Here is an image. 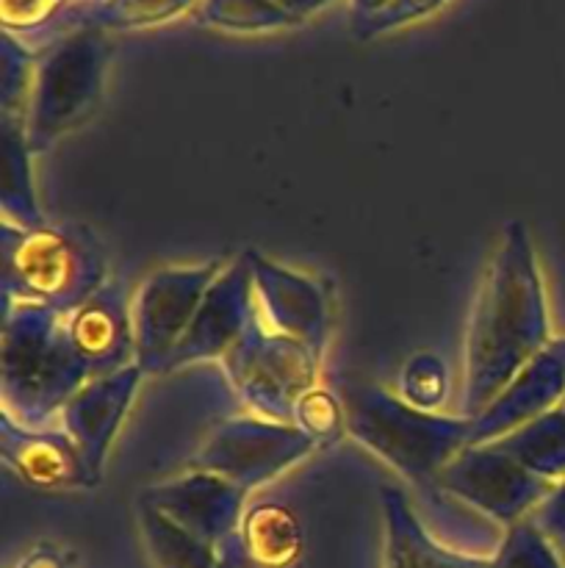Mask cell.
Segmentation results:
<instances>
[{
  "mask_svg": "<svg viewBox=\"0 0 565 568\" xmlns=\"http://www.w3.org/2000/svg\"><path fill=\"white\" fill-rule=\"evenodd\" d=\"M336 394L349 436L413 486H432L443 466L471 444V419L465 416L430 414L352 377H341Z\"/></svg>",
  "mask_w": 565,
  "mask_h": 568,
  "instance_id": "obj_2",
  "label": "cell"
},
{
  "mask_svg": "<svg viewBox=\"0 0 565 568\" xmlns=\"http://www.w3.org/2000/svg\"><path fill=\"white\" fill-rule=\"evenodd\" d=\"M380 510V568H493V558L458 552L438 541L419 519L402 488L382 486Z\"/></svg>",
  "mask_w": 565,
  "mask_h": 568,
  "instance_id": "obj_17",
  "label": "cell"
},
{
  "mask_svg": "<svg viewBox=\"0 0 565 568\" xmlns=\"http://www.w3.org/2000/svg\"><path fill=\"white\" fill-rule=\"evenodd\" d=\"M17 568H75V564H72L70 555L59 552V549L39 547L33 549L25 560H20V566Z\"/></svg>",
  "mask_w": 565,
  "mask_h": 568,
  "instance_id": "obj_25",
  "label": "cell"
},
{
  "mask_svg": "<svg viewBox=\"0 0 565 568\" xmlns=\"http://www.w3.org/2000/svg\"><path fill=\"white\" fill-rule=\"evenodd\" d=\"M432 486L452 494L463 508L485 516L493 527L510 530L530 519L552 486L515 464L496 444H469L441 469Z\"/></svg>",
  "mask_w": 565,
  "mask_h": 568,
  "instance_id": "obj_9",
  "label": "cell"
},
{
  "mask_svg": "<svg viewBox=\"0 0 565 568\" xmlns=\"http://www.w3.org/2000/svg\"><path fill=\"white\" fill-rule=\"evenodd\" d=\"M253 272L255 314L269 331L305 344L316 358H325L330 336V303L325 286L299 272L277 266L275 261L253 253L247 255Z\"/></svg>",
  "mask_w": 565,
  "mask_h": 568,
  "instance_id": "obj_10",
  "label": "cell"
},
{
  "mask_svg": "<svg viewBox=\"0 0 565 568\" xmlns=\"http://www.w3.org/2000/svg\"><path fill=\"white\" fill-rule=\"evenodd\" d=\"M89 383L64 316L42 305L3 308V414L39 427Z\"/></svg>",
  "mask_w": 565,
  "mask_h": 568,
  "instance_id": "obj_3",
  "label": "cell"
},
{
  "mask_svg": "<svg viewBox=\"0 0 565 568\" xmlns=\"http://www.w3.org/2000/svg\"><path fill=\"white\" fill-rule=\"evenodd\" d=\"M530 521L559 555H565V480L554 483L552 491L530 514Z\"/></svg>",
  "mask_w": 565,
  "mask_h": 568,
  "instance_id": "obj_24",
  "label": "cell"
},
{
  "mask_svg": "<svg viewBox=\"0 0 565 568\" xmlns=\"http://www.w3.org/2000/svg\"><path fill=\"white\" fill-rule=\"evenodd\" d=\"M449 377L446 366L432 353H419L404 364L402 377H399V397L408 399L410 405L421 410H435L446 399Z\"/></svg>",
  "mask_w": 565,
  "mask_h": 568,
  "instance_id": "obj_23",
  "label": "cell"
},
{
  "mask_svg": "<svg viewBox=\"0 0 565 568\" xmlns=\"http://www.w3.org/2000/svg\"><path fill=\"white\" fill-rule=\"evenodd\" d=\"M491 444L504 449L515 464L548 486L565 480V405L526 422L518 430Z\"/></svg>",
  "mask_w": 565,
  "mask_h": 568,
  "instance_id": "obj_18",
  "label": "cell"
},
{
  "mask_svg": "<svg viewBox=\"0 0 565 568\" xmlns=\"http://www.w3.org/2000/svg\"><path fill=\"white\" fill-rule=\"evenodd\" d=\"M552 342L546 288L524 222H510L476 292L463 344V416L476 419Z\"/></svg>",
  "mask_w": 565,
  "mask_h": 568,
  "instance_id": "obj_1",
  "label": "cell"
},
{
  "mask_svg": "<svg viewBox=\"0 0 565 568\" xmlns=\"http://www.w3.org/2000/svg\"><path fill=\"white\" fill-rule=\"evenodd\" d=\"M3 460L22 483L42 491H72V488L97 486L100 477L89 469L72 438L61 433H44L39 427L17 425L3 414Z\"/></svg>",
  "mask_w": 565,
  "mask_h": 568,
  "instance_id": "obj_16",
  "label": "cell"
},
{
  "mask_svg": "<svg viewBox=\"0 0 565 568\" xmlns=\"http://www.w3.org/2000/svg\"><path fill=\"white\" fill-rule=\"evenodd\" d=\"M103 59L100 39L81 33L39 64L22 120L31 153H44L92 116L103 92Z\"/></svg>",
  "mask_w": 565,
  "mask_h": 568,
  "instance_id": "obj_6",
  "label": "cell"
},
{
  "mask_svg": "<svg viewBox=\"0 0 565 568\" xmlns=\"http://www.w3.org/2000/svg\"><path fill=\"white\" fill-rule=\"evenodd\" d=\"M316 447L319 444L305 436L297 425L238 416L222 419L208 433L192 458V469L208 471L244 491H253L308 458Z\"/></svg>",
  "mask_w": 565,
  "mask_h": 568,
  "instance_id": "obj_7",
  "label": "cell"
},
{
  "mask_svg": "<svg viewBox=\"0 0 565 568\" xmlns=\"http://www.w3.org/2000/svg\"><path fill=\"white\" fill-rule=\"evenodd\" d=\"M142 503L153 505L155 510L181 525L199 541L219 547L225 538L236 532L247 508V491L222 477L208 471H188L186 477L161 486L147 488L142 494Z\"/></svg>",
  "mask_w": 565,
  "mask_h": 568,
  "instance_id": "obj_13",
  "label": "cell"
},
{
  "mask_svg": "<svg viewBox=\"0 0 565 568\" xmlns=\"http://www.w3.org/2000/svg\"><path fill=\"white\" fill-rule=\"evenodd\" d=\"M294 425L314 438L316 444H332L341 438L347 430V416H343V405L336 392L325 386H314L299 397L297 408H294Z\"/></svg>",
  "mask_w": 565,
  "mask_h": 568,
  "instance_id": "obj_21",
  "label": "cell"
},
{
  "mask_svg": "<svg viewBox=\"0 0 565 568\" xmlns=\"http://www.w3.org/2000/svg\"><path fill=\"white\" fill-rule=\"evenodd\" d=\"M559 558H563V564H565V555H559Z\"/></svg>",
  "mask_w": 565,
  "mask_h": 568,
  "instance_id": "obj_26",
  "label": "cell"
},
{
  "mask_svg": "<svg viewBox=\"0 0 565 568\" xmlns=\"http://www.w3.org/2000/svg\"><path fill=\"white\" fill-rule=\"evenodd\" d=\"M142 375L144 372L131 364L109 377H94L61 408V430L72 438L78 453L97 477Z\"/></svg>",
  "mask_w": 565,
  "mask_h": 568,
  "instance_id": "obj_14",
  "label": "cell"
},
{
  "mask_svg": "<svg viewBox=\"0 0 565 568\" xmlns=\"http://www.w3.org/2000/svg\"><path fill=\"white\" fill-rule=\"evenodd\" d=\"M319 364L305 344L269 331L258 314L222 358L227 381L260 419L294 425L299 397L319 386Z\"/></svg>",
  "mask_w": 565,
  "mask_h": 568,
  "instance_id": "obj_5",
  "label": "cell"
},
{
  "mask_svg": "<svg viewBox=\"0 0 565 568\" xmlns=\"http://www.w3.org/2000/svg\"><path fill=\"white\" fill-rule=\"evenodd\" d=\"M136 516L153 568H219V558L210 544L199 541L197 536L166 519L153 505L138 499Z\"/></svg>",
  "mask_w": 565,
  "mask_h": 568,
  "instance_id": "obj_20",
  "label": "cell"
},
{
  "mask_svg": "<svg viewBox=\"0 0 565 568\" xmlns=\"http://www.w3.org/2000/svg\"><path fill=\"white\" fill-rule=\"evenodd\" d=\"M493 568H565V564L546 536L530 519H524L504 532Z\"/></svg>",
  "mask_w": 565,
  "mask_h": 568,
  "instance_id": "obj_22",
  "label": "cell"
},
{
  "mask_svg": "<svg viewBox=\"0 0 565 568\" xmlns=\"http://www.w3.org/2000/svg\"><path fill=\"white\" fill-rule=\"evenodd\" d=\"M255 316V294H253V272L247 258L233 261L227 270L216 275L210 288L205 292L186 336L175 347V353L166 361L164 372L186 369L203 361L225 358L233 344L244 336Z\"/></svg>",
  "mask_w": 565,
  "mask_h": 568,
  "instance_id": "obj_11",
  "label": "cell"
},
{
  "mask_svg": "<svg viewBox=\"0 0 565 568\" xmlns=\"http://www.w3.org/2000/svg\"><path fill=\"white\" fill-rule=\"evenodd\" d=\"M219 272V261L199 266H166L138 286L131 303L133 364L144 375H164L166 361L186 336L205 292Z\"/></svg>",
  "mask_w": 565,
  "mask_h": 568,
  "instance_id": "obj_8",
  "label": "cell"
},
{
  "mask_svg": "<svg viewBox=\"0 0 565 568\" xmlns=\"http://www.w3.org/2000/svg\"><path fill=\"white\" fill-rule=\"evenodd\" d=\"M31 148L22 116H3V225L20 231L44 227L31 181Z\"/></svg>",
  "mask_w": 565,
  "mask_h": 568,
  "instance_id": "obj_19",
  "label": "cell"
},
{
  "mask_svg": "<svg viewBox=\"0 0 565 568\" xmlns=\"http://www.w3.org/2000/svg\"><path fill=\"white\" fill-rule=\"evenodd\" d=\"M103 286V253L86 231L3 225V308L42 305L66 316Z\"/></svg>",
  "mask_w": 565,
  "mask_h": 568,
  "instance_id": "obj_4",
  "label": "cell"
},
{
  "mask_svg": "<svg viewBox=\"0 0 565 568\" xmlns=\"http://www.w3.org/2000/svg\"><path fill=\"white\" fill-rule=\"evenodd\" d=\"M565 403V336L552 338L504 392L471 419V444H491Z\"/></svg>",
  "mask_w": 565,
  "mask_h": 568,
  "instance_id": "obj_12",
  "label": "cell"
},
{
  "mask_svg": "<svg viewBox=\"0 0 565 568\" xmlns=\"http://www.w3.org/2000/svg\"><path fill=\"white\" fill-rule=\"evenodd\" d=\"M64 325L66 338L86 369L89 381L109 377L131 366L133 322L122 286L105 283L81 308L64 316Z\"/></svg>",
  "mask_w": 565,
  "mask_h": 568,
  "instance_id": "obj_15",
  "label": "cell"
},
{
  "mask_svg": "<svg viewBox=\"0 0 565 568\" xmlns=\"http://www.w3.org/2000/svg\"><path fill=\"white\" fill-rule=\"evenodd\" d=\"M563 405H565V403H563Z\"/></svg>",
  "mask_w": 565,
  "mask_h": 568,
  "instance_id": "obj_27",
  "label": "cell"
}]
</instances>
